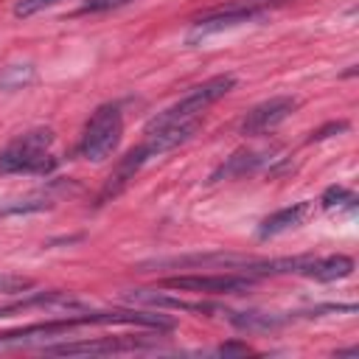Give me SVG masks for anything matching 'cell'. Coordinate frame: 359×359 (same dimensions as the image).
<instances>
[{
	"label": "cell",
	"mask_w": 359,
	"mask_h": 359,
	"mask_svg": "<svg viewBox=\"0 0 359 359\" xmlns=\"http://www.w3.org/2000/svg\"><path fill=\"white\" fill-rule=\"evenodd\" d=\"M53 132L50 129H31L14 137L0 151V174H48L56 168V157H50Z\"/></svg>",
	"instance_id": "cell-1"
},
{
	"label": "cell",
	"mask_w": 359,
	"mask_h": 359,
	"mask_svg": "<svg viewBox=\"0 0 359 359\" xmlns=\"http://www.w3.org/2000/svg\"><path fill=\"white\" fill-rule=\"evenodd\" d=\"M233 87H236V76H233V73H222V76H213V79L196 84V87L188 90L177 104H171L168 109H163V112H157L154 118H149L146 132H151V129H157V126H165V123H177V121H188V118H199L213 101L224 98Z\"/></svg>",
	"instance_id": "cell-2"
},
{
	"label": "cell",
	"mask_w": 359,
	"mask_h": 359,
	"mask_svg": "<svg viewBox=\"0 0 359 359\" xmlns=\"http://www.w3.org/2000/svg\"><path fill=\"white\" fill-rule=\"evenodd\" d=\"M121 135H123L121 109L115 104H104L90 115V121L84 126V135H81V143H79V151L90 163H104L107 157L115 154V149L121 143Z\"/></svg>",
	"instance_id": "cell-3"
},
{
	"label": "cell",
	"mask_w": 359,
	"mask_h": 359,
	"mask_svg": "<svg viewBox=\"0 0 359 359\" xmlns=\"http://www.w3.org/2000/svg\"><path fill=\"white\" fill-rule=\"evenodd\" d=\"M168 289H182V292H210V294H238L247 292L255 278L244 272H216V275H177L160 280Z\"/></svg>",
	"instance_id": "cell-4"
},
{
	"label": "cell",
	"mask_w": 359,
	"mask_h": 359,
	"mask_svg": "<svg viewBox=\"0 0 359 359\" xmlns=\"http://www.w3.org/2000/svg\"><path fill=\"white\" fill-rule=\"evenodd\" d=\"M261 17H264L261 8H241V6H236V8H224V11H216V14H208V17L196 20L194 28L188 31L185 42H188V45H199V42L216 36V34L233 31V28L247 25V22H252V20H261Z\"/></svg>",
	"instance_id": "cell-5"
},
{
	"label": "cell",
	"mask_w": 359,
	"mask_h": 359,
	"mask_svg": "<svg viewBox=\"0 0 359 359\" xmlns=\"http://www.w3.org/2000/svg\"><path fill=\"white\" fill-rule=\"evenodd\" d=\"M294 107H297V101L292 95H275V98L252 107L241 121V135L255 137V135H264V132L275 129L278 123H283L294 112Z\"/></svg>",
	"instance_id": "cell-6"
},
{
	"label": "cell",
	"mask_w": 359,
	"mask_h": 359,
	"mask_svg": "<svg viewBox=\"0 0 359 359\" xmlns=\"http://www.w3.org/2000/svg\"><path fill=\"white\" fill-rule=\"evenodd\" d=\"M140 348L143 345L137 339L104 337V339H79V342L50 345V348H45V353H53V356H104V353H126V351H140Z\"/></svg>",
	"instance_id": "cell-7"
},
{
	"label": "cell",
	"mask_w": 359,
	"mask_h": 359,
	"mask_svg": "<svg viewBox=\"0 0 359 359\" xmlns=\"http://www.w3.org/2000/svg\"><path fill=\"white\" fill-rule=\"evenodd\" d=\"M196 129H199V118H188V121H177V123L157 126V129L146 132L143 149L149 151V157L163 154V151H171V149H177L180 143H185Z\"/></svg>",
	"instance_id": "cell-8"
},
{
	"label": "cell",
	"mask_w": 359,
	"mask_h": 359,
	"mask_svg": "<svg viewBox=\"0 0 359 359\" xmlns=\"http://www.w3.org/2000/svg\"><path fill=\"white\" fill-rule=\"evenodd\" d=\"M149 160V151L143 149V146H137V149H132L118 165H115V171L107 177V182H104V188H101V194H98V202L95 205H104V202H109V199H115L121 191H126V185L135 180V174L140 171V165Z\"/></svg>",
	"instance_id": "cell-9"
},
{
	"label": "cell",
	"mask_w": 359,
	"mask_h": 359,
	"mask_svg": "<svg viewBox=\"0 0 359 359\" xmlns=\"http://www.w3.org/2000/svg\"><path fill=\"white\" fill-rule=\"evenodd\" d=\"M272 149H238L236 154H230L210 177V182H222V180H233V177H244L258 171L264 163H269Z\"/></svg>",
	"instance_id": "cell-10"
},
{
	"label": "cell",
	"mask_w": 359,
	"mask_h": 359,
	"mask_svg": "<svg viewBox=\"0 0 359 359\" xmlns=\"http://www.w3.org/2000/svg\"><path fill=\"white\" fill-rule=\"evenodd\" d=\"M311 210H314L311 202H294V205H289V208H283V210H275L272 216H266V219L261 222L258 236H261V238H272V236H280V233H286V230H292V227H300V224L311 216Z\"/></svg>",
	"instance_id": "cell-11"
},
{
	"label": "cell",
	"mask_w": 359,
	"mask_h": 359,
	"mask_svg": "<svg viewBox=\"0 0 359 359\" xmlns=\"http://www.w3.org/2000/svg\"><path fill=\"white\" fill-rule=\"evenodd\" d=\"M351 272H353V258H348V255H325V258H314L311 255L306 261V266L300 269V275L314 278V280H323V283L342 280Z\"/></svg>",
	"instance_id": "cell-12"
},
{
	"label": "cell",
	"mask_w": 359,
	"mask_h": 359,
	"mask_svg": "<svg viewBox=\"0 0 359 359\" xmlns=\"http://www.w3.org/2000/svg\"><path fill=\"white\" fill-rule=\"evenodd\" d=\"M36 79L34 65H6L0 67V90H22Z\"/></svg>",
	"instance_id": "cell-13"
},
{
	"label": "cell",
	"mask_w": 359,
	"mask_h": 359,
	"mask_svg": "<svg viewBox=\"0 0 359 359\" xmlns=\"http://www.w3.org/2000/svg\"><path fill=\"white\" fill-rule=\"evenodd\" d=\"M233 325L238 328H275L280 325L283 320L275 317V314H261V311H238V314H230Z\"/></svg>",
	"instance_id": "cell-14"
},
{
	"label": "cell",
	"mask_w": 359,
	"mask_h": 359,
	"mask_svg": "<svg viewBox=\"0 0 359 359\" xmlns=\"http://www.w3.org/2000/svg\"><path fill=\"white\" fill-rule=\"evenodd\" d=\"M320 205H323L325 210H334V208H348V210H353V205H356V196H353L351 191L339 188V185H331V188L323 194Z\"/></svg>",
	"instance_id": "cell-15"
},
{
	"label": "cell",
	"mask_w": 359,
	"mask_h": 359,
	"mask_svg": "<svg viewBox=\"0 0 359 359\" xmlns=\"http://www.w3.org/2000/svg\"><path fill=\"white\" fill-rule=\"evenodd\" d=\"M50 202L45 196H28V199H17V202H8V205H0V213L8 216V213H31V210H45Z\"/></svg>",
	"instance_id": "cell-16"
},
{
	"label": "cell",
	"mask_w": 359,
	"mask_h": 359,
	"mask_svg": "<svg viewBox=\"0 0 359 359\" xmlns=\"http://www.w3.org/2000/svg\"><path fill=\"white\" fill-rule=\"evenodd\" d=\"M28 289H34V278L0 272V294H17V292H28Z\"/></svg>",
	"instance_id": "cell-17"
},
{
	"label": "cell",
	"mask_w": 359,
	"mask_h": 359,
	"mask_svg": "<svg viewBox=\"0 0 359 359\" xmlns=\"http://www.w3.org/2000/svg\"><path fill=\"white\" fill-rule=\"evenodd\" d=\"M59 0H17L14 3V14L17 17H31V14H36V11H42V8H50V6H56Z\"/></svg>",
	"instance_id": "cell-18"
},
{
	"label": "cell",
	"mask_w": 359,
	"mask_h": 359,
	"mask_svg": "<svg viewBox=\"0 0 359 359\" xmlns=\"http://www.w3.org/2000/svg\"><path fill=\"white\" fill-rule=\"evenodd\" d=\"M345 129H348V123H345V121H334V123H325L323 129H317V132H314V135H311L309 140L314 143V140H323V137H331V135H337V132H345Z\"/></svg>",
	"instance_id": "cell-19"
},
{
	"label": "cell",
	"mask_w": 359,
	"mask_h": 359,
	"mask_svg": "<svg viewBox=\"0 0 359 359\" xmlns=\"http://www.w3.org/2000/svg\"><path fill=\"white\" fill-rule=\"evenodd\" d=\"M132 0H84V11H107V8H118L126 6Z\"/></svg>",
	"instance_id": "cell-20"
},
{
	"label": "cell",
	"mask_w": 359,
	"mask_h": 359,
	"mask_svg": "<svg viewBox=\"0 0 359 359\" xmlns=\"http://www.w3.org/2000/svg\"><path fill=\"white\" fill-rule=\"evenodd\" d=\"M219 353H224V356H227V353H250V348L241 345V342H227V345L219 348Z\"/></svg>",
	"instance_id": "cell-21"
}]
</instances>
